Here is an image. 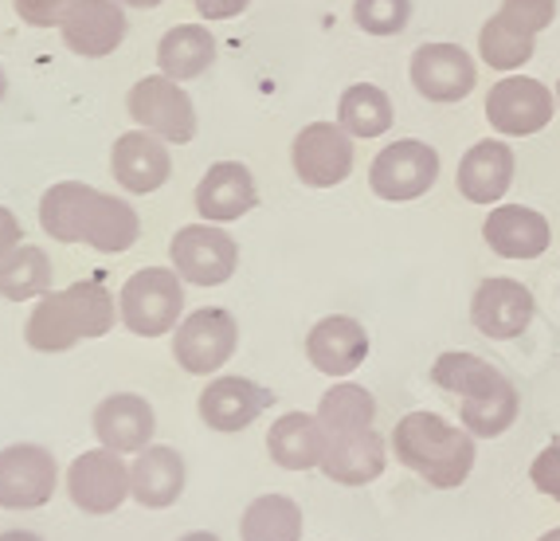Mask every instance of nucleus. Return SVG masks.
I'll list each match as a JSON object with an SVG mask.
<instances>
[{"label":"nucleus","mask_w":560,"mask_h":541,"mask_svg":"<svg viewBox=\"0 0 560 541\" xmlns=\"http://www.w3.org/2000/svg\"><path fill=\"white\" fill-rule=\"evenodd\" d=\"M173 267H145L121 287V326L138 337H161L180 326L185 287Z\"/></svg>","instance_id":"obj_4"},{"label":"nucleus","mask_w":560,"mask_h":541,"mask_svg":"<svg viewBox=\"0 0 560 541\" xmlns=\"http://www.w3.org/2000/svg\"><path fill=\"white\" fill-rule=\"evenodd\" d=\"M440 181V150L428 141L400 138L393 146H384L369 165V185L381 200L388 205H408L431 193Z\"/></svg>","instance_id":"obj_5"},{"label":"nucleus","mask_w":560,"mask_h":541,"mask_svg":"<svg viewBox=\"0 0 560 541\" xmlns=\"http://www.w3.org/2000/svg\"><path fill=\"white\" fill-rule=\"evenodd\" d=\"M114 326V302L103 283H75L67 290H47L32 310L24 342L39 354H63L86 337H103Z\"/></svg>","instance_id":"obj_3"},{"label":"nucleus","mask_w":560,"mask_h":541,"mask_svg":"<svg viewBox=\"0 0 560 541\" xmlns=\"http://www.w3.org/2000/svg\"><path fill=\"white\" fill-rule=\"evenodd\" d=\"M353 20L369 36H400L411 20V0H353Z\"/></svg>","instance_id":"obj_34"},{"label":"nucleus","mask_w":560,"mask_h":541,"mask_svg":"<svg viewBox=\"0 0 560 541\" xmlns=\"http://www.w3.org/2000/svg\"><path fill=\"white\" fill-rule=\"evenodd\" d=\"M153 431H158L153 408L138 392H114V396H106V401L94 408V436H98L103 448L118 451V456H126V451H133V456L145 451Z\"/></svg>","instance_id":"obj_20"},{"label":"nucleus","mask_w":560,"mask_h":541,"mask_svg":"<svg viewBox=\"0 0 560 541\" xmlns=\"http://www.w3.org/2000/svg\"><path fill=\"white\" fill-rule=\"evenodd\" d=\"M290 165L310 188L341 185L353 173V134L341 122H310L290 146Z\"/></svg>","instance_id":"obj_8"},{"label":"nucleus","mask_w":560,"mask_h":541,"mask_svg":"<svg viewBox=\"0 0 560 541\" xmlns=\"http://www.w3.org/2000/svg\"><path fill=\"white\" fill-rule=\"evenodd\" d=\"M177 541H220L215 533H208V530H192V533H185V538H177Z\"/></svg>","instance_id":"obj_41"},{"label":"nucleus","mask_w":560,"mask_h":541,"mask_svg":"<svg viewBox=\"0 0 560 541\" xmlns=\"http://www.w3.org/2000/svg\"><path fill=\"white\" fill-rule=\"evenodd\" d=\"M529 479H533V486H537L541 495H549V498H557V503H560V444H549L541 456L533 459Z\"/></svg>","instance_id":"obj_37"},{"label":"nucleus","mask_w":560,"mask_h":541,"mask_svg":"<svg viewBox=\"0 0 560 541\" xmlns=\"http://www.w3.org/2000/svg\"><path fill=\"white\" fill-rule=\"evenodd\" d=\"M557 94L529 76H505L486 94V122L502 138H529L541 134L557 114Z\"/></svg>","instance_id":"obj_6"},{"label":"nucleus","mask_w":560,"mask_h":541,"mask_svg":"<svg viewBox=\"0 0 560 541\" xmlns=\"http://www.w3.org/2000/svg\"><path fill=\"white\" fill-rule=\"evenodd\" d=\"M517 408H522V396H517L514 381H505L502 389L482 392V396H467V401H458L463 428H467L470 436H482V439L505 436V431L514 428Z\"/></svg>","instance_id":"obj_32"},{"label":"nucleus","mask_w":560,"mask_h":541,"mask_svg":"<svg viewBox=\"0 0 560 541\" xmlns=\"http://www.w3.org/2000/svg\"><path fill=\"white\" fill-rule=\"evenodd\" d=\"M337 122H341L353 138H364V141L384 138L396 122L393 99L376 83H353L341 94V103H337Z\"/></svg>","instance_id":"obj_29"},{"label":"nucleus","mask_w":560,"mask_h":541,"mask_svg":"<svg viewBox=\"0 0 560 541\" xmlns=\"http://www.w3.org/2000/svg\"><path fill=\"white\" fill-rule=\"evenodd\" d=\"M39 228L59 243H91L94 252H126L141 235V220L126 200L83 181H59L39 200Z\"/></svg>","instance_id":"obj_1"},{"label":"nucleus","mask_w":560,"mask_h":541,"mask_svg":"<svg viewBox=\"0 0 560 541\" xmlns=\"http://www.w3.org/2000/svg\"><path fill=\"white\" fill-rule=\"evenodd\" d=\"M318 421L322 428L334 436H357V431H369L376 421V396L364 384H334L326 389V396L318 401Z\"/></svg>","instance_id":"obj_28"},{"label":"nucleus","mask_w":560,"mask_h":541,"mask_svg":"<svg viewBox=\"0 0 560 541\" xmlns=\"http://www.w3.org/2000/svg\"><path fill=\"white\" fill-rule=\"evenodd\" d=\"M411 87L428 103H463L478 83V67L470 59V51H463L458 44H420L411 51Z\"/></svg>","instance_id":"obj_11"},{"label":"nucleus","mask_w":560,"mask_h":541,"mask_svg":"<svg viewBox=\"0 0 560 541\" xmlns=\"http://www.w3.org/2000/svg\"><path fill=\"white\" fill-rule=\"evenodd\" d=\"M0 541H44L39 533H32V530H4L0 533Z\"/></svg>","instance_id":"obj_40"},{"label":"nucleus","mask_w":560,"mask_h":541,"mask_svg":"<svg viewBox=\"0 0 560 541\" xmlns=\"http://www.w3.org/2000/svg\"><path fill=\"white\" fill-rule=\"evenodd\" d=\"M393 451L435 491L463 486L475 471V436L443 421L440 412H408L404 421H396Z\"/></svg>","instance_id":"obj_2"},{"label":"nucleus","mask_w":560,"mask_h":541,"mask_svg":"<svg viewBox=\"0 0 560 541\" xmlns=\"http://www.w3.org/2000/svg\"><path fill=\"white\" fill-rule=\"evenodd\" d=\"M47 290H51V260H47L44 248L20 243L16 252L0 260V299H44Z\"/></svg>","instance_id":"obj_30"},{"label":"nucleus","mask_w":560,"mask_h":541,"mask_svg":"<svg viewBox=\"0 0 560 541\" xmlns=\"http://www.w3.org/2000/svg\"><path fill=\"white\" fill-rule=\"evenodd\" d=\"M16 248H20V220L12 208L0 205V260L9 252H16Z\"/></svg>","instance_id":"obj_39"},{"label":"nucleus","mask_w":560,"mask_h":541,"mask_svg":"<svg viewBox=\"0 0 560 541\" xmlns=\"http://www.w3.org/2000/svg\"><path fill=\"white\" fill-rule=\"evenodd\" d=\"M67 495L83 514H114L130 498V463L110 448L83 451L67 467Z\"/></svg>","instance_id":"obj_12"},{"label":"nucleus","mask_w":560,"mask_h":541,"mask_svg":"<svg viewBox=\"0 0 560 541\" xmlns=\"http://www.w3.org/2000/svg\"><path fill=\"white\" fill-rule=\"evenodd\" d=\"M185 491V459L177 448L165 444H150L138 451L130 463V495L138 498L145 510H165L173 506Z\"/></svg>","instance_id":"obj_23"},{"label":"nucleus","mask_w":560,"mask_h":541,"mask_svg":"<svg viewBox=\"0 0 560 541\" xmlns=\"http://www.w3.org/2000/svg\"><path fill=\"white\" fill-rule=\"evenodd\" d=\"M388 463V444L376 428L357 431V436H334L322 459V475L341 486H364L384 475Z\"/></svg>","instance_id":"obj_24"},{"label":"nucleus","mask_w":560,"mask_h":541,"mask_svg":"<svg viewBox=\"0 0 560 541\" xmlns=\"http://www.w3.org/2000/svg\"><path fill=\"white\" fill-rule=\"evenodd\" d=\"M537 541H560V526H557V530H549V533H541Z\"/></svg>","instance_id":"obj_43"},{"label":"nucleus","mask_w":560,"mask_h":541,"mask_svg":"<svg viewBox=\"0 0 560 541\" xmlns=\"http://www.w3.org/2000/svg\"><path fill=\"white\" fill-rule=\"evenodd\" d=\"M235 346H240V326L228 310H192L188 318H180L177 334H173V357L185 373L208 377L215 369H224L232 361Z\"/></svg>","instance_id":"obj_9"},{"label":"nucleus","mask_w":560,"mask_h":541,"mask_svg":"<svg viewBox=\"0 0 560 541\" xmlns=\"http://www.w3.org/2000/svg\"><path fill=\"white\" fill-rule=\"evenodd\" d=\"M482 240L490 243V252L502 260H537L549 252V220L537 208L525 205H498L490 208L482 225Z\"/></svg>","instance_id":"obj_21"},{"label":"nucleus","mask_w":560,"mask_h":541,"mask_svg":"<svg viewBox=\"0 0 560 541\" xmlns=\"http://www.w3.org/2000/svg\"><path fill=\"white\" fill-rule=\"evenodd\" d=\"M56 456L36 444H12L0 451V506L4 510H36L56 495Z\"/></svg>","instance_id":"obj_13"},{"label":"nucleus","mask_w":560,"mask_h":541,"mask_svg":"<svg viewBox=\"0 0 560 541\" xmlns=\"http://www.w3.org/2000/svg\"><path fill=\"white\" fill-rule=\"evenodd\" d=\"M505 20H514L517 28L529 32V36H541L545 28H552L557 20V0H502Z\"/></svg>","instance_id":"obj_35"},{"label":"nucleus","mask_w":560,"mask_h":541,"mask_svg":"<svg viewBox=\"0 0 560 541\" xmlns=\"http://www.w3.org/2000/svg\"><path fill=\"white\" fill-rule=\"evenodd\" d=\"M243 541H302V510L287 495L255 498L240 518Z\"/></svg>","instance_id":"obj_31"},{"label":"nucleus","mask_w":560,"mask_h":541,"mask_svg":"<svg viewBox=\"0 0 560 541\" xmlns=\"http://www.w3.org/2000/svg\"><path fill=\"white\" fill-rule=\"evenodd\" d=\"M110 173L126 193L145 196L158 193L173 173V158H168V141L150 130H130L114 141L110 150Z\"/></svg>","instance_id":"obj_15"},{"label":"nucleus","mask_w":560,"mask_h":541,"mask_svg":"<svg viewBox=\"0 0 560 541\" xmlns=\"http://www.w3.org/2000/svg\"><path fill=\"white\" fill-rule=\"evenodd\" d=\"M557 106H560V79H557Z\"/></svg>","instance_id":"obj_45"},{"label":"nucleus","mask_w":560,"mask_h":541,"mask_svg":"<svg viewBox=\"0 0 560 541\" xmlns=\"http://www.w3.org/2000/svg\"><path fill=\"white\" fill-rule=\"evenodd\" d=\"M252 0H197L200 20H235L240 12H247Z\"/></svg>","instance_id":"obj_38"},{"label":"nucleus","mask_w":560,"mask_h":541,"mask_svg":"<svg viewBox=\"0 0 560 541\" xmlns=\"http://www.w3.org/2000/svg\"><path fill=\"white\" fill-rule=\"evenodd\" d=\"M306 357L310 365L326 377H349L361 369L369 357V334L357 318L349 314H329L306 337Z\"/></svg>","instance_id":"obj_22"},{"label":"nucleus","mask_w":560,"mask_h":541,"mask_svg":"<svg viewBox=\"0 0 560 541\" xmlns=\"http://www.w3.org/2000/svg\"><path fill=\"white\" fill-rule=\"evenodd\" d=\"M533 314H537L533 290L517 279H502V275L478 283L475 299H470V322L490 342H514V337H522L529 330Z\"/></svg>","instance_id":"obj_14"},{"label":"nucleus","mask_w":560,"mask_h":541,"mask_svg":"<svg viewBox=\"0 0 560 541\" xmlns=\"http://www.w3.org/2000/svg\"><path fill=\"white\" fill-rule=\"evenodd\" d=\"M4 91H9V76H4V67H0V99H4Z\"/></svg>","instance_id":"obj_44"},{"label":"nucleus","mask_w":560,"mask_h":541,"mask_svg":"<svg viewBox=\"0 0 560 541\" xmlns=\"http://www.w3.org/2000/svg\"><path fill=\"white\" fill-rule=\"evenodd\" d=\"M212 64H215V39L205 24H177V28H168L161 36L158 47L161 76L185 83V79H200Z\"/></svg>","instance_id":"obj_26"},{"label":"nucleus","mask_w":560,"mask_h":541,"mask_svg":"<svg viewBox=\"0 0 560 541\" xmlns=\"http://www.w3.org/2000/svg\"><path fill=\"white\" fill-rule=\"evenodd\" d=\"M514 150L498 138H486L463 153L455 185L463 193V200H470V205H498L510 193V185H514Z\"/></svg>","instance_id":"obj_18"},{"label":"nucleus","mask_w":560,"mask_h":541,"mask_svg":"<svg viewBox=\"0 0 560 541\" xmlns=\"http://www.w3.org/2000/svg\"><path fill=\"white\" fill-rule=\"evenodd\" d=\"M275 404V392L247 377H215L200 392L197 412L212 431H243L252 421H259L262 408Z\"/></svg>","instance_id":"obj_17"},{"label":"nucleus","mask_w":560,"mask_h":541,"mask_svg":"<svg viewBox=\"0 0 560 541\" xmlns=\"http://www.w3.org/2000/svg\"><path fill=\"white\" fill-rule=\"evenodd\" d=\"M168 260L185 283L197 287H220L235 275L240 267V248L228 232H220L215 225H188L173 235L168 243Z\"/></svg>","instance_id":"obj_10"},{"label":"nucleus","mask_w":560,"mask_h":541,"mask_svg":"<svg viewBox=\"0 0 560 541\" xmlns=\"http://www.w3.org/2000/svg\"><path fill=\"white\" fill-rule=\"evenodd\" d=\"M431 381L440 384L443 392L467 401V396H482L490 389H502L510 377L502 369H494L490 361H482L478 354H467V349H451L440 361L431 365Z\"/></svg>","instance_id":"obj_27"},{"label":"nucleus","mask_w":560,"mask_h":541,"mask_svg":"<svg viewBox=\"0 0 560 541\" xmlns=\"http://www.w3.org/2000/svg\"><path fill=\"white\" fill-rule=\"evenodd\" d=\"M63 44L83 59H103L118 51L126 39V12L121 0H75L59 24Z\"/></svg>","instance_id":"obj_16"},{"label":"nucleus","mask_w":560,"mask_h":541,"mask_svg":"<svg viewBox=\"0 0 560 541\" xmlns=\"http://www.w3.org/2000/svg\"><path fill=\"white\" fill-rule=\"evenodd\" d=\"M329 448V431L322 428L318 416L310 412H287L282 421L271 424L267 431V451L282 471H310V467H322Z\"/></svg>","instance_id":"obj_25"},{"label":"nucleus","mask_w":560,"mask_h":541,"mask_svg":"<svg viewBox=\"0 0 560 541\" xmlns=\"http://www.w3.org/2000/svg\"><path fill=\"white\" fill-rule=\"evenodd\" d=\"M533 51H537V36L522 32L502 12H494L482 24V32H478V56H482L486 67H494V71H517V67L529 64Z\"/></svg>","instance_id":"obj_33"},{"label":"nucleus","mask_w":560,"mask_h":541,"mask_svg":"<svg viewBox=\"0 0 560 541\" xmlns=\"http://www.w3.org/2000/svg\"><path fill=\"white\" fill-rule=\"evenodd\" d=\"M121 4H126V9H158L161 0H121Z\"/></svg>","instance_id":"obj_42"},{"label":"nucleus","mask_w":560,"mask_h":541,"mask_svg":"<svg viewBox=\"0 0 560 541\" xmlns=\"http://www.w3.org/2000/svg\"><path fill=\"white\" fill-rule=\"evenodd\" d=\"M75 0H12L16 16L28 24V28H59L63 16L71 12Z\"/></svg>","instance_id":"obj_36"},{"label":"nucleus","mask_w":560,"mask_h":541,"mask_svg":"<svg viewBox=\"0 0 560 541\" xmlns=\"http://www.w3.org/2000/svg\"><path fill=\"white\" fill-rule=\"evenodd\" d=\"M126 111L138 122V130L158 134V138L173 141V146H185V141L197 138V111H192V99H188L177 79L150 76L133 83Z\"/></svg>","instance_id":"obj_7"},{"label":"nucleus","mask_w":560,"mask_h":541,"mask_svg":"<svg viewBox=\"0 0 560 541\" xmlns=\"http://www.w3.org/2000/svg\"><path fill=\"white\" fill-rule=\"evenodd\" d=\"M197 212L205 216L208 225H228V220H240L259 205V188H255L252 169L240 165V161H215L197 185L192 196Z\"/></svg>","instance_id":"obj_19"}]
</instances>
